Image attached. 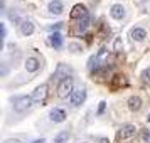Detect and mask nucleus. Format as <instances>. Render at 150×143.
Segmentation results:
<instances>
[{
    "label": "nucleus",
    "instance_id": "obj_1",
    "mask_svg": "<svg viewBox=\"0 0 150 143\" xmlns=\"http://www.w3.org/2000/svg\"><path fill=\"white\" fill-rule=\"evenodd\" d=\"M32 104H34V99H32V96H17L12 99V108L14 111L17 113H25L29 109L32 108Z\"/></svg>",
    "mask_w": 150,
    "mask_h": 143
},
{
    "label": "nucleus",
    "instance_id": "obj_2",
    "mask_svg": "<svg viewBox=\"0 0 150 143\" xmlns=\"http://www.w3.org/2000/svg\"><path fill=\"white\" fill-rule=\"evenodd\" d=\"M74 81L69 77V79H64V81H61V84H59V88H57V94H59V98H71L73 96V93H74Z\"/></svg>",
    "mask_w": 150,
    "mask_h": 143
},
{
    "label": "nucleus",
    "instance_id": "obj_3",
    "mask_svg": "<svg viewBox=\"0 0 150 143\" xmlns=\"http://www.w3.org/2000/svg\"><path fill=\"white\" fill-rule=\"evenodd\" d=\"M71 76H73V68L68 66V64H64V62H59L57 68H56V71H54V77L56 79L64 81V79H69Z\"/></svg>",
    "mask_w": 150,
    "mask_h": 143
},
{
    "label": "nucleus",
    "instance_id": "obj_4",
    "mask_svg": "<svg viewBox=\"0 0 150 143\" xmlns=\"http://www.w3.org/2000/svg\"><path fill=\"white\" fill-rule=\"evenodd\" d=\"M86 96H88V93H86L84 88L76 89L74 93H73V96H71V104H73L74 108H79L83 103L86 101Z\"/></svg>",
    "mask_w": 150,
    "mask_h": 143
},
{
    "label": "nucleus",
    "instance_id": "obj_5",
    "mask_svg": "<svg viewBox=\"0 0 150 143\" xmlns=\"http://www.w3.org/2000/svg\"><path fill=\"white\" fill-rule=\"evenodd\" d=\"M135 133H137V126H135V125H123L122 128L118 130V133H116V138H118V140L132 138V136H135Z\"/></svg>",
    "mask_w": 150,
    "mask_h": 143
},
{
    "label": "nucleus",
    "instance_id": "obj_6",
    "mask_svg": "<svg viewBox=\"0 0 150 143\" xmlns=\"http://www.w3.org/2000/svg\"><path fill=\"white\" fill-rule=\"evenodd\" d=\"M84 17H89V12L86 5H83V4H76L73 10H71V19H78V20H81Z\"/></svg>",
    "mask_w": 150,
    "mask_h": 143
},
{
    "label": "nucleus",
    "instance_id": "obj_7",
    "mask_svg": "<svg viewBox=\"0 0 150 143\" xmlns=\"http://www.w3.org/2000/svg\"><path fill=\"white\" fill-rule=\"evenodd\" d=\"M66 118H68V115L62 108H52L49 111V120L52 123H62L66 121Z\"/></svg>",
    "mask_w": 150,
    "mask_h": 143
},
{
    "label": "nucleus",
    "instance_id": "obj_8",
    "mask_svg": "<svg viewBox=\"0 0 150 143\" xmlns=\"http://www.w3.org/2000/svg\"><path fill=\"white\" fill-rule=\"evenodd\" d=\"M47 98V84H41L34 89V94H32V99L34 103H44Z\"/></svg>",
    "mask_w": 150,
    "mask_h": 143
},
{
    "label": "nucleus",
    "instance_id": "obj_9",
    "mask_svg": "<svg viewBox=\"0 0 150 143\" xmlns=\"http://www.w3.org/2000/svg\"><path fill=\"white\" fill-rule=\"evenodd\" d=\"M34 24H32V20H29V19H22L21 24H19V30H21V34L24 35V37H29V35L34 34Z\"/></svg>",
    "mask_w": 150,
    "mask_h": 143
},
{
    "label": "nucleus",
    "instance_id": "obj_10",
    "mask_svg": "<svg viewBox=\"0 0 150 143\" xmlns=\"http://www.w3.org/2000/svg\"><path fill=\"white\" fill-rule=\"evenodd\" d=\"M110 15H111L115 20H123L125 15H127V10H125V7H123L122 4H113L111 8H110Z\"/></svg>",
    "mask_w": 150,
    "mask_h": 143
},
{
    "label": "nucleus",
    "instance_id": "obj_11",
    "mask_svg": "<svg viewBox=\"0 0 150 143\" xmlns=\"http://www.w3.org/2000/svg\"><path fill=\"white\" fill-rule=\"evenodd\" d=\"M24 68H25L27 73H35V71H39V68H41V62H39L37 57H27L24 61Z\"/></svg>",
    "mask_w": 150,
    "mask_h": 143
},
{
    "label": "nucleus",
    "instance_id": "obj_12",
    "mask_svg": "<svg viewBox=\"0 0 150 143\" xmlns=\"http://www.w3.org/2000/svg\"><path fill=\"white\" fill-rule=\"evenodd\" d=\"M47 10L54 15H61L62 10H64V4H62L61 0H51L47 4Z\"/></svg>",
    "mask_w": 150,
    "mask_h": 143
},
{
    "label": "nucleus",
    "instance_id": "obj_13",
    "mask_svg": "<svg viewBox=\"0 0 150 143\" xmlns=\"http://www.w3.org/2000/svg\"><path fill=\"white\" fill-rule=\"evenodd\" d=\"M130 35H132V41L143 42L145 39H147V30H145L143 27H135V29H132Z\"/></svg>",
    "mask_w": 150,
    "mask_h": 143
},
{
    "label": "nucleus",
    "instance_id": "obj_14",
    "mask_svg": "<svg viewBox=\"0 0 150 143\" xmlns=\"http://www.w3.org/2000/svg\"><path fill=\"white\" fill-rule=\"evenodd\" d=\"M49 42L54 49H61L62 47V42H64V37H62L61 32H52L49 35Z\"/></svg>",
    "mask_w": 150,
    "mask_h": 143
},
{
    "label": "nucleus",
    "instance_id": "obj_15",
    "mask_svg": "<svg viewBox=\"0 0 150 143\" xmlns=\"http://www.w3.org/2000/svg\"><path fill=\"white\" fill-rule=\"evenodd\" d=\"M142 98L140 96H130L128 98V109L130 111H140L142 109Z\"/></svg>",
    "mask_w": 150,
    "mask_h": 143
},
{
    "label": "nucleus",
    "instance_id": "obj_16",
    "mask_svg": "<svg viewBox=\"0 0 150 143\" xmlns=\"http://www.w3.org/2000/svg\"><path fill=\"white\" fill-rule=\"evenodd\" d=\"M127 84H128V81H127V77L123 74H115L111 77V88L113 89H118L122 86H127Z\"/></svg>",
    "mask_w": 150,
    "mask_h": 143
},
{
    "label": "nucleus",
    "instance_id": "obj_17",
    "mask_svg": "<svg viewBox=\"0 0 150 143\" xmlns=\"http://www.w3.org/2000/svg\"><path fill=\"white\" fill-rule=\"evenodd\" d=\"M88 27H89V17H84V19H81V20H78L74 32H76V34H84Z\"/></svg>",
    "mask_w": 150,
    "mask_h": 143
},
{
    "label": "nucleus",
    "instance_id": "obj_18",
    "mask_svg": "<svg viewBox=\"0 0 150 143\" xmlns=\"http://www.w3.org/2000/svg\"><path fill=\"white\" fill-rule=\"evenodd\" d=\"M96 57H98V61H100V62L105 61V59L108 57V49H106V47H101V49H100V52L96 54Z\"/></svg>",
    "mask_w": 150,
    "mask_h": 143
},
{
    "label": "nucleus",
    "instance_id": "obj_19",
    "mask_svg": "<svg viewBox=\"0 0 150 143\" xmlns=\"http://www.w3.org/2000/svg\"><path fill=\"white\" fill-rule=\"evenodd\" d=\"M8 17H10V20H14V22H17V24H21V15H19V10H12L10 14H8Z\"/></svg>",
    "mask_w": 150,
    "mask_h": 143
},
{
    "label": "nucleus",
    "instance_id": "obj_20",
    "mask_svg": "<svg viewBox=\"0 0 150 143\" xmlns=\"http://www.w3.org/2000/svg\"><path fill=\"white\" fill-rule=\"evenodd\" d=\"M142 81L143 82H150V66L142 71Z\"/></svg>",
    "mask_w": 150,
    "mask_h": 143
},
{
    "label": "nucleus",
    "instance_id": "obj_21",
    "mask_svg": "<svg viewBox=\"0 0 150 143\" xmlns=\"http://www.w3.org/2000/svg\"><path fill=\"white\" fill-rule=\"evenodd\" d=\"M122 49H123V42H122V39L118 37V39H115V44H113V51H115V52H120Z\"/></svg>",
    "mask_w": 150,
    "mask_h": 143
},
{
    "label": "nucleus",
    "instance_id": "obj_22",
    "mask_svg": "<svg viewBox=\"0 0 150 143\" xmlns=\"http://www.w3.org/2000/svg\"><path fill=\"white\" fill-rule=\"evenodd\" d=\"M69 49H71L73 52H83L81 44H78V42H73V44H69Z\"/></svg>",
    "mask_w": 150,
    "mask_h": 143
},
{
    "label": "nucleus",
    "instance_id": "obj_23",
    "mask_svg": "<svg viewBox=\"0 0 150 143\" xmlns=\"http://www.w3.org/2000/svg\"><path fill=\"white\" fill-rule=\"evenodd\" d=\"M142 140L145 143H150V128H145L142 131Z\"/></svg>",
    "mask_w": 150,
    "mask_h": 143
},
{
    "label": "nucleus",
    "instance_id": "obj_24",
    "mask_svg": "<svg viewBox=\"0 0 150 143\" xmlns=\"http://www.w3.org/2000/svg\"><path fill=\"white\" fill-rule=\"evenodd\" d=\"M105 109H106V101H100V106H98L96 115H103V113H105Z\"/></svg>",
    "mask_w": 150,
    "mask_h": 143
},
{
    "label": "nucleus",
    "instance_id": "obj_25",
    "mask_svg": "<svg viewBox=\"0 0 150 143\" xmlns=\"http://www.w3.org/2000/svg\"><path fill=\"white\" fill-rule=\"evenodd\" d=\"M7 37V27H5V24H2V39H5Z\"/></svg>",
    "mask_w": 150,
    "mask_h": 143
},
{
    "label": "nucleus",
    "instance_id": "obj_26",
    "mask_svg": "<svg viewBox=\"0 0 150 143\" xmlns=\"http://www.w3.org/2000/svg\"><path fill=\"white\" fill-rule=\"evenodd\" d=\"M7 71H8L7 69V62H2V76L7 74Z\"/></svg>",
    "mask_w": 150,
    "mask_h": 143
},
{
    "label": "nucleus",
    "instance_id": "obj_27",
    "mask_svg": "<svg viewBox=\"0 0 150 143\" xmlns=\"http://www.w3.org/2000/svg\"><path fill=\"white\" fill-rule=\"evenodd\" d=\"M4 143H21L19 140H15V138H8V140H5Z\"/></svg>",
    "mask_w": 150,
    "mask_h": 143
},
{
    "label": "nucleus",
    "instance_id": "obj_28",
    "mask_svg": "<svg viewBox=\"0 0 150 143\" xmlns=\"http://www.w3.org/2000/svg\"><path fill=\"white\" fill-rule=\"evenodd\" d=\"M61 27H62V22H57L56 25H52V27H51V30H54V29H61Z\"/></svg>",
    "mask_w": 150,
    "mask_h": 143
},
{
    "label": "nucleus",
    "instance_id": "obj_29",
    "mask_svg": "<svg viewBox=\"0 0 150 143\" xmlns=\"http://www.w3.org/2000/svg\"><path fill=\"white\" fill-rule=\"evenodd\" d=\"M30 143H46V138H39V140H34V142Z\"/></svg>",
    "mask_w": 150,
    "mask_h": 143
},
{
    "label": "nucleus",
    "instance_id": "obj_30",
    "mask_svg": "<svg viewBox=\"0 0 150 143\" xmlns=\"http://www.w3.org/2000/svg\"><path fill=\"white\" fill-rule=\"evenodd\" d=\"M54 143H68V140H59V138H54Z\"/></svg>",
    "mask_w": 150,
    "mask_h": 143
},
{
    "label": "nucleus",
    "instance_id": "obj_31",
    "mask_svg": "<svg viewBox=\"0 0 150 143\" xmlns=\"http://www.w3.org/2000/svg\"><path fill=\"white\" fill-rule=\"evenodd\" d=\"M81 143H89V142H81Z\"/></svg>",
    "mask_w": 150,
    "mask_h": 143
},
{
    "label": "nucleus",
    "instance_id": "obj_32",
    "mask_svg": "<svg viewBox=\"0 0 150 143\" xmlns=\"http://www.w3.org/2000/svg\"><path fill=\"white\" fill-rule=\"evenodd\" d=\"M147 120H149V121H150V116H149V118H147Z\"/></svg>",
    "mask_w": 150,
    "mask_h": 143
}]
</instances>
